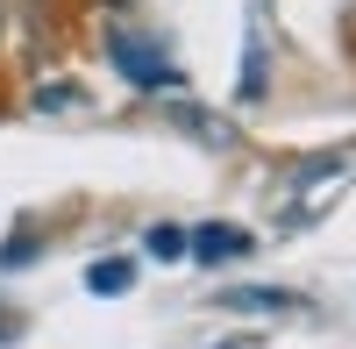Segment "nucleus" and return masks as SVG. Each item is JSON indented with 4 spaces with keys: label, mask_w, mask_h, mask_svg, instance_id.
<instances>
[{
    "label": "nucleus",
    "mask_w": 356,
    "mask_h": 349,
    "mask_svg": "<svg viewBox=\"0 0 356 349\" xmlns=\"http://www.w3.org/2000/svg\"><path fill=\"white\" fill-rule=\"evenodd\" d=\"M235 307H250V314H271V307H292V300H285V293H243Z\"/></svg>",
    "instance_id": "5"
},
{
    "label": "nucleus",
    "mask_w": 356,
    "mask_h": 349,
    "mask_svg": "<svg viewBox=\"0 0 356 349\" xmlns=\"http://www.w3.org/2000/svg\"><path fill=\"white\" fill-rule=\"evenodd\" d=\"M186 257H200V264H235V257H250V228L235 221H207L186 236Z\"/></svg>",
    "instance_id": "2"
},
{
    "label": "nucleus",
    "mask_w": 356,
    "mask_h": 349,
    "mask_svg": "<svg viewBox=\"0 0 356 349\" xmlns=\"http://www.w3.org/2000/svg\"><path fill=\"white\" fill-rule=\"evenodd\" d=\"M107 57H114V72H122L136 93H171V86H186V72L171 65V57L157 50V43H143L136 29H122V22H107Z\"/></svg>",
    "instance_id": "1"
},
{
    "label": "nucleus",
    "mask_w": 356,
    "mask_h": 349,
    "mask_svg": "<svg viewBox=\"0 0 356 349\" xmlns=\"http://www.w3.org/2000/svg\"><path fill=\"white\" fill-rule=\"evenodd\" d=\"M143 250H150L157 264H178V257H186V228H150V236H143Z\"/></svg>",
    "instance_id": "4"
},
{
    "label": "nucleus",
    "mask_w": 356,
    "mask_h": 349,
    "mask_svg": "<svg viewBox=\"0 0 356 349\" xmlns=\"http://www.w3.org/2000/svg\"><path fill=\"white\" fill-rule=\"evenodd\" d=\"M129 278H136V264H122V257H107V264L86 271V285H93V293H129Z\"/></svg>",
    "instance_id": "3"
}]
</instances>
